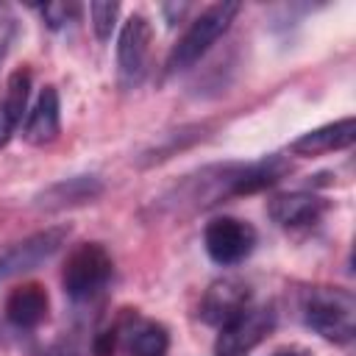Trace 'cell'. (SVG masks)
<instances>
[{
    "label": "cell",
    "mask_w": 356,
    "mask_h": 356,
    "mask_svg": "<svg viewBox=\"0 0 356 356\" xmlns=\"http://www.w3.org/2000/svg\"><path fill=\"white\" fill-rule=\"evenodd\" d=\"M89 14H92L95 36L100 42H108L117 25V17H120V3H89Z\"/></svg>",
    "instance_id": "e0dca14e"
},
{
    "label": "cell",
    "mask_w": 356,
    "mask_h": 356,
    "mask_svg": "<svg viewBox=\"0 0 356 356\" xmlns=\"http://www.w3.org/2000/svg\"><path fill=\"white\" fill-rule=\"evenodd\" d=\"M14 39H17V17L6 6H0V64L6 61Z\"/></svg>",
    "instance_id": "ac0fdd59"
},
{
    "label": "cell",
    "mask_w": 356,
    "mask_h": 356,
    "mask_svg": "<svg viewBox=\"0 0 356 356\" xmlns=\"http://www.w3.org/2000/svg\"><path fill=\"white\" fill-rule=\"evenodd\" d=\"M273 356H309L306 350H298V348H286V350H275Z\"/></svg>",
    "instance_id": "603a6c76"
},
{
    "label": "cell",
    "mask_w": 356,
    "mask_h": 356,
    "mask_svg": "<svg viewBox=\"0 0 356 356\" xmlns=\"http://www.w3.org/2000/svg\"><path fill=\"white\" fill-rule=\"evenodd\" d=\"M203 248L209 259L222 267L239 264L256 248V228L239 217H214L203 228Z\"/></svg>",
    "instance_id": "8992f818"
},
{
    "label": "cell",
    "mask_w": 356,
    "mask_h": 356,
    "mask_svg": "<svg viewBox=\"0 0 356 356\" xmlns=\"http://www.w3.org/2000/svg\"><path fill=\"white\" fill-rule=\"evenodd\" d=\"M42 356H75V350H47Z\"/></svg>",
    "instance_id": "cb8c5ba5"
},
{
    "label": "cell",
    "mask_w": 356,
    "mask_h": 356,
    "mask_svg": "<svg viewBox=\"0 0 356 356\" xmlns=\"http://www.w3.org/2000/svg\"><path fill=\"white\" fill-rule=\"evenodd\" d=\"M14 128H17V122L3 111V106H0V150L8 145V139H11V134H14Z\"/></svg>",
    "instance_id": "44dd1931"
},
{
    "label": "cell",
    "mask_w": 356,
    "mask_h": 356,
    "mask_svg": "<svg viewBox=\"0 0 356 356\" xmlns=\"http://www.w3.org/2000/svg\"><path fill=\"white\" fill-rule=\"evenodd\" d=\"M356 139V120L353 117H342L337 122H325L320 128H312L306 134H300L289 150L295 156H306V159H314V156H323V153H334V150H345L350 147Z\"/></svg>",
    "instance_id": "8fae6325"
},
{
    "label": "cell",
    "mask_w": 356,
    "mask_h": 356,
    "mask_svg": "<svg viewBox=\"0 0 356 356\" xmlns=\"http://www.w3.org/2000/svg\"><path fill=\"white\" fill-rule=\"evenodd\" d=\"M100 195H103V181L95 172H83V175H70V178H61L44 186L33 197V206L42 211H64V209L86 206L97 200Z\"/></svg>",
    "instance_id": "9c48e42d"
},
{
    "label": "cell",
    "mask_w": 356,
    "mask_h": 356,
    "mask_svg": "<svg viewBox=\"0 0 356 356\" xmlns=\"http://www.w3.org/2000/svg\"><path fill=\"white\" fill-rule=\"evenodd\" d=\"M289 161L278 153H270V156H261L256 161H242V170L236 175V184H234V197L239 195H253V192H261L273 184H278L286 172H289Z\"/></svg>",
    "instance_id": "5bb4252c"
},
{
    "label": "cell",
    "mask_w": 356,
    "mask_h": 356,
    "mask_svg": "<svg viewBox=\"0 0 356 356\" xmlns=\"http://www.w3.org/2000/svg\"><path fill=\"white\" fill-rule=\"evenodd\" d=\"M117 339H120V331H117V328L100 331V334L95 337V342H92V353H95V356H111V353L117 350Z\"/></svg>",
    "instance_id": "ffe728a7"
},
{
    "label": "cell",
    "mask_w": 356,
    "mask_h": 356,
    "mask_svg": "<svg viewBox=\"0 0 356 356\" xmlns=\"http://www.w3.org/2000/svg\"><path fill=\"white\" fill-rule=\"evenodd\" d=\"M47 309H50L47 289L36 281L14 286L6 298V320L17 328H36L39 323H44Z\"/></svg>",
    "instance_id": "4fadbf2b"
},
{
    "label": "cell",
    "mask_w": 356,
    "mask_h": 356,
    "mask_svg": "<svg viewBox=\"0 0 356 356\" xmlns=\"http://www.w3.org/2000/svg\"><path fill=\"white\" fill-rule=\"evenodd\" d=\"M28 95H31V70L28 67H19L8 75L6 81V97H3V111L19 125L22 122V114L28 108Z\"/></svg>",
    "instance_id": "2e32d148"
},
{
    "label": "cell",
    "mask_w": 356,
    "mask_h": 356,
    "mask_svg": "<svg viewBox=\"0 0 356 356\" xmlns=\"http://www.w3.org/2000/svg\"><path fill=\"white\" fill-rule=\"evenodd\" d=\"M61 131V103L56 86H44L33 103V108L25 117L22 139L28 145H50L58 139Z\"/></svg>",
    "instance_id": "7c38bea8"
},
{
    "label": "cell",
    "mask_w": 356,
    "mask_h": 356,
    "mask_svg": "<svg viewBox=\"0 0 356 356\" xmlns=\"http://www.w3.org/2000/svg\"><path fill=\"white\" fill-rule=\"evenodd\" d=\"M186 8H189V6H186V3H181V6H164L161 11L167 14V22L172 25V22H178V19H181V14H184Z\"/></svg>",
    "instance_id": "7402d4cb"
},
{
    "label": "cell",
    "mask_w": 356,
    "mask_h": 356,
    "mask_svg": "<svg viewBox=\"0 0 356 356\" xmlns=\"http://www.w3.org/2000/svg\"><path fill=\"white\" fill-rule=\"evenodd\" d=\"M248 306H250V286L242 278L222 275V278H217V281L209 284V289H206V295L200 300L197 317L206 325L222 328V325H228Z\"/></svg>",
    "instance_id": "ba28073f"
},
{
    "label": "cell",
    "mask_w": 356,
    "mask_h": 356,
    "mask_svg": "<svg viewBox=\"0 0 356 356\" xmlns=\"http://www.w3.org/2000/svg\"><path fill=\"white\" fill-rule=\"evenodd\" d=\"M273 328H275L273 306H248L228 325L220 328L217 353L220 356H245L261 339H267Z\"/></svg>",
    "instance_id": "52a82bcc"
},
{
    "label": "cell",
    "mask_w": 356,
    "mask_h": 356,
    "mask_svg": "<svg viewBox=\"0 0 356 356\" xmlns=\"http://www.w3.org/2000/svg\"><path fill=\"white\" fill-rule=\"evenodd\" d=\"M70 231H72L70 225H50L44 231H36V234L3 248L0 250V284L47 264L64 248V242L70 239Z\"/></svg>",
    "instance_id": "277c9868"
},
{
    "label": "cell",
    "mask_w": 356,
    "mask_h": 356,
    "mask_svg": "<svg viewBox=\"0 0 356 356\" xmlns=\"http://www.w3.org/2000/svg\"><path fill=\"white\" fill-rule=\"evenodd\" d=\"M303 323L328 342L345 345L356 334V298L337 286H312L300 300Z\"/></svg>",
    "instance_id": "6da1fadb"
},
{
    "label": "cell",
    "mask_w": 356,
    "mask_h": 356,
    "mask_svg": "<svg viewBox=\"0 0 356 356\" xmlns=\"http://www.w3.org/2000/svg\"><path fill=\"white\" fill-rule=\"evenodd\" d=\"M75 14V6H67V3H50V6H44L42 8V17H44V22L56 31V28H61V25H67V19Z\"/></svg>",
    "instance_id": "d6986e66"
},
{
    "label": "cell",
    "mask_w": 356,
    "mask_h": 356,
    "mask_svg": "<svg viewBox=\"0 0 356 356\" xmlns=\"http://www.w3.org/2000/svg\"><path fill=\"white\" fill-rule=\"evenodd\" d=\"M236 14H239V3H231V0L203 8L192 19V25L184 31V36L172 44V50L164 61V75H178V72L195 67L211 50V44H217V39H222V33L231 28Z\"/></svg>",
    "instance_id": "7a4b0ae2"
},
{
    "label": "cell",
    "mask_w": 356,
    "mask_h": 356,
    "mask_svg": "<svg viewBox=\"0 0 356 356\" xmlns=\"http://www.w3.org/2000/svg\"><path fill=\"white\" fill-rule=\"evenodd\" d=\"M153 42V25L145 14H131L117 36V75L125 89H134L147 75V56Z\"/></svg>",
    "instance_id": "5b68a950"
},
{
    "label": "cell",
    "mask_w": 356,
    "mask_h": 356,
    "mask_svg": "<svg viewBox=\"0 0 356 356\" xmlns=\"http://www.w3.org/2000/svg\"><path fill=\"white\" fill-rule=\"evenodd\" d=\"M111 273H114L111 253L100 242H81L78 248L70 250L64 261L61 284L72 300H86L108 284Z\"/></svg>",
    "instance_id": "3957f363"
},
{
    "label": "cell",
    "mask_w": 356,
    "mask_h": 356,
    "mask_svg": "<svg viewBox=\"0 0 356 356\" xmlns=\"http://www.w3.org/2000/svg\"><path fill=\"white\" fill-rule=\"evenodd\" d=\"M170 348V334L161 323L145 320L131 328L128 334V353L131 356H164Z\"/></svg>",
    "instance_id": "9a60e30c"
},
{
    "label": "cell",
    "mask_w": 356,
    "mask_h": 356,
    "mask_svg": "<svg viewBox=\"0 0 356 356\" xmlns=\"http://www.w3.org/2000/svg\"><path fill=\"white\" fill-rule=\"evenodd\" d=\"M325 200L314 192H284L267 203V214L281 228H306L325 211Z\"/></svg>",
    "instance_id": "30bf717a"
}]
</instances>
